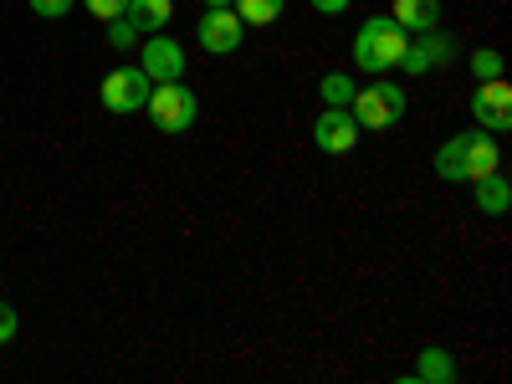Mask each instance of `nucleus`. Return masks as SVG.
I'll use <instances>...</instances> for the list:
<instances>
[{"label": "nucleus", "instance_id": "13", "mask_svg": "<svg viewBox=\"0 0 512 384\" xmlns=\"http://www.w3.org/2000/svg\"><path fill=\"white\" fill-rule=\"evenodd\" d=\"M472 185H477V205L487 210V216H507L512 190H507V180L497 175V169H492V175H482V180H472Z\"/></svg>", "mask_w": 512, "mask_h": 384}, {"label": "nucleus", "instance_id": "2", "mask_svg": "<svg viewBox=\"0 0 512 384\" xmlns=\"http://www.w3.org/2000/svg\"><path fill=\"white\" fill-rule=\"evenodd\" d=\"M144 113L154 118L159 134H185V128H195V93L185 82H154L144 98Z\"/></svg>", "mask_w": 512, "mask_h": 384}, {"label": "nucleus", "instance_id": "23", "mask_svg": "<svg viewBox=\"0 0 512 384\" xmlns=\"http://www.w3.org/2000/svg\"><path fill=\"white\" fill-rule=\"evenodd\" d=\"M308 6H313L318 16H338V11H349V0H308Z\"/></svg>", "mask_w": 512, "mask_h": 384}, {"label": "nucleus", "instance_id": "12", "mask_svg": "<svg viewBox=\"0 0 512 384\" xmlns=\"http://www.w3.org/2000/svg\"><path fill=\"white\" fill-rule=\"evenodd\" d=\"M497 169V139H487V128L466 134V180H482Z\"/></svg>", "mask_w": 512, "mask_h": 384}, {"label": "nucleus", "instance_id": "7", "mask_svg": "<svg viewBox=\"0 0 512 384\" xmlns=\"http://www.w3.org/2000/svg\"><path fill=\"white\" fill-rule=\"evenodd\" d=\"M472 113H477V123L487 128V134H507V128H512V88H507L502 77H492V82H477Z\"/></svg>", "mask_w": 512, "mask_h": 384}, {"label": "nucleus", "instance_id": "9", "mask_svg": "<svg viewBox=\"0 0 512 384\" xmlns=\"http://www.w3.org/2000/svg\"><path fill=\"white\" fill-rule=\"evenodd\" d=\"M313 144H318L323 154H349V149L359 144L354 113H349V108H323L318 123H313Z\"/></svg>", "mask_w": 512, "mask_h": 384}, {"label": "nucleus", "instance_id": "6", "mask_svg": "<svg viewBox=\"0 0 512 384\" xmlns=\"http://www.w3.org/2000/svg\"><path fill=\"white\" fill-rule=\"evenodd\" d=\"M139 67H144L149 82H180V77H185V47L154 31V36L144 41V52H139Z\"/></svg>", "mask_w": 512, "mask_h": 384}, {"label": "nucleus", "instance_id": "14", "mask_svg": "<svg viewBox=\"0 0 512 384\" xmlns=\"http://www.w3.org/2000/svg\"><path fill=\"white\" fill-rule=\"evenodd\" d=\"M420 384H451L456 379V359L441 354V349H420V369H415Z\"/></svg>", "mask_w": 512, "mask_h": 384}, {"label": "nucleus", "instance_id": "3", "mask_svg": "<svg viewBox=\"0 0 512 384\" xmlns=\"http://www.w3.org/2000/svg\"><path fill=\"white\" fill-rule=\"evenodd\" d=\"M405 118V93L395 82H374V88H359L354 93V123L369 128V134H384Z\"/></svg>", "mask_w": 512, "mask_h": 384}, {"label": "nucleus", "instance_id": "21", "mask_svg": "<svg viewBox=\"0 0 512 384\" xmlns=\"http://www.w3.org/2000/svg\"><path fill=\"white\" fill-rule=\"evenodd\" d=\"M31 11L47 16V21H62V16L72 11V0H31Z\"/></svg>", "mask_w": 512, "mask_h": 384}, {"label": "nucleus", "instance_id": "8", "mask_svg": "<svg viewBox=\"0 0 512 384\" xmlns=\"http://www.w3.org/2000/svg\"><path fill=\"white\" fill-rule=\"evenodd\" d=\"M451 52H456V41H451L446 31H425L420 41H405V52H400L395 67L410 72V77H420V72H431V67H446Z\"/></svg>", "mask_w": 512, "mask_h": 384}, {"label": "nucleus", "instance_id": "20", "mask_svg": "<svg viewBox=\"0 0 512 384\" xmlns=\"http://www.w3.org/2000/svg\"><path fill=\"white\" fill-rule=\"evenodd\" d=\"M82 6H88V16H98V21H118L128 0H82Z\"/></svg>", "mask_w": 512, "mask_h": 384}, {"label": "nucleus", "instance_id": "16", "mask_svg": "<svg viewBox=\"0 0 512 384\" xmlns=\"http://www.w3.org/2000/svg\"><path fill=\"white\" fill-rule=\"evenodd\" d=\"M231 6H236V16H241L246 26H272V21L282 16L287 0H231Z\"/></svg>", "mask_w": 512, "mask_h": 384}, {"label": "nucleus", "instance_id": "4", "mask_svg": "<svg viewBox=\"0 0 512 384\" xmlns=\"http://www.w3.org/2000/svg\"><path fill=\"white\" fill-rule=\"evenodd\" d=\"M246 36V21L236 16V6H205L200 26H195V41L210 52V57H231Z\"/></svg>", "mask_w": 512, "mask_h": 384}, {"label": "nucleus", "instance_id": "18", "mask_svg": "<svg viewBox=\"0 0 512 384\" xmlns=\"http://www.w3.org/2000/svg\"><path fill=\"white\" fill-rule=\"evenodd\" d=\"M103 26H108V47H118V52L139 47V26L128 21V16H118V21H103Z\"/></svg>", "mask_w": 512, "mask_h": 384}, {"label": "nucleus", "instance_id": "1", "mask_svg": "<svg viewBox=\"0 0 512 384\" xmlns=\"http://www.w3.org/2000/svg\"><path fill=\"white\" fill-rule=\"evenodd\" d=\"M405 41H410V36H405L390 16H374V21H364L359 36H354V57H359L364 72H390V67L400 62V52H405Z\"/></svg>", "mask_w": 512, "mask_h": 384}, {"label": "nucleus", "instance_id": "22", "mask_svg": "<svg viewBox=\"0 0 512 384\" xmlns=\"http://www.w3.org/2000/svg\"><path fill=\"white\" fill-rule=\"evenodd\" d=\"M16 328H21L16 308H11V303H0V344H11V338H16Z\"/></svg>", "mask_w": 512, "mask_h": 384}, {"label": "nucleus", "instance_id": "19", "mask_svg": "<svg viewBox=\"0 0 512 384\" xmlns=\"http://www.w3.org/2000/svg\"><path fill=\"white\" fill-rule=\"evenodd\" d=\"M472 77H477V82H492V77H502V52L482 47V52L472 57Z\"/></svg>", "mask_w": 512, "mask_h": 384}, {"label": "nucleus", "instance_id": "5", "mask_svg": "<svg viewBox=\"0 0 512 384\" xmlns=\"http://www.w3.org/2000/svg\"><path fill=\"white\" fill-rule=\"evenodd\" d=\"M149 88L154 82L144 77V67H113L108 77H103V108L108 113H139L144 108V98H149Z\"/></svg>", "mask_w": 512, "mask_h": 384}, {"label": "nucleus", "instance_id": "11", "mask_svg": "<svg viewBox=\"0 0 512 384\" xmlns=\"http://www.w3.org/2000/svg\"><path fill=\"white\" fill-rule=\"evenodd\" d=\"M123 16L139 26V36H144V31L154 36V31H164L169 21H175V0H128Z\"/></svg>", "mask_w": 512, "mask_h": 384}, {"label": "nucleus", "instance_id": "24", "mask_svg": "<svg viewBox=\"0 0 512 384\" xmlns=\"http://www.w3.org/2000/svg\"><path fill=\"white\" fill-rule=\"evenodd\" d=\"M205 6H231V0H205Z\"/></svg>", "mask_w": 512, "mask_h": 384}, {"label": "nucleus", "instance_id": "15", "mask_svg": "<svg viewBox=\"0 0 512 384\" xmlns=\"http://www.w3.org/2000/svg\"><path fill=\"white\" fill-rule=\"evenodd\" d=\"M436 175L441 180H466V134L446 139V149L436 154Z\"/></svg>", "mask_w": 512, "mask_h": 384}, {"label": "nucleus", "instance_id": "10", "mask_svg": "<svg viewBox=\"0 0 512 384\" xmlns=\"http://www.w3.org/2000/svg\"><path fill=\"white\" fill-rule=\"evenodd\" d=\"M405 36H425V31H436L441 26V0H395V16H390Z\"/></svg>", "mask_w": 512, "mask_h": 384}, {"label": "nucleus", "instance_id": "17", "mask_svg": "<svg viewBox=\"0 0 512 384\" xmlns=\"http://www.w3.org/2000/svg\"><path fill=\"white\" fill-rule=\"evenodd\" d=\"M318 93H323V98H328V108H349V103H354V93H359V88H354V82H349V77H344V72H328V77H323V82H318Z\"/></svg>", "mask_w": 512, "mask_h": 384}]
</instances>
